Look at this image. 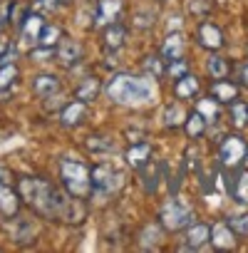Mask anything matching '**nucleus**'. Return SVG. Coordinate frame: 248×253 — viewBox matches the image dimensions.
<instances>
[{
  "mask_svg": "<svg viewBox=\"0 0 248 253\" xmlns=\"http://www.w3.org/2000/svg\"><path fill=\"white\" fill-rule=\"evenodd\" d=\"M18 191H20V199H25V201H28L40 216H45V218H62V216H65V209H67V204H70V196L60 194L50 181L38 179V176H25V179H20Z\"/></svg>",
  "mask_w": 248,
  "mask_h": 253,
  "instance_id": "obj_1",
  "label": "nucleus"
},
{
  "mask_svg": "<svg viewBox=\"0 0 248 253\" xmlns=\"http://www.w3.org/2000/svg\"><path fill=\"white\" fill-rule=\"evenodd\" d=\"M104 92L114 104H124V107H139V104L152 102V97H154V87L147 77H134L127 72L114 75L107 82Z\"/></svg>",
  "mask_w": 248,
  "mask_h": 253,
  "instance_id": "obj_2",
  "label": "nucleus"
},
{
  "mask_svg": "<svg viewBox=\"0 0 248 253\" xmlns=\"http://www.w3.org/2000/svg\"><path fill=\"white\" fill-rule=\"evenodd\" d=\"M60 174H62V184H65V189H67L70 196L84 199V196L89 194V189H92V176H89V169H87L82 162L62 159Z\"/></svg>",
  "mask_w": 248,
  "mask_h": 253,
  "instance_id": "obj_3",
  "label": "nucleus"
},
{
  "mask_svg": "<svg viewBox=\"0 0 248 253\" xmlns=\"http://www.w3.org/2000/svg\"><path fill=\"white\" fill-rule=\"evenodd\" d=\"M246 157H248V147H246V142L241 137H236V134L223 137V142L218 147V159H221L223 169H228V171L231 169H238Z\"/></svg>",
  "mask_w": 248,
  "mask_h": 253,
  "instance_id": "obj_4",
  "label": "nucleus"
},
{
  "mask_svg": "<svg viewBox=\"0 0 248 253\" xmlns=\"http://www.w3.org/2000/svg\"><path fill=\"white\" fill-rule=\"evenodd\" d=\"M159 221L166 231H181V228L191 226L194 211L189 206H181L179 201H169V204H164V209L159 213Z\"/></svg>",
  "mask_w": 248,
  "mask_h": 253,
  "instance_id": "obj_5",
  "label": "nucleus"
},
{
  "mask_svg": "<svg viewBox=\"0 0 248 253\" xmlns=\"http://www.w3.org/2000/svg\"><path fill=\"white\" fill-rule=\"evenodd\" d=\"M89 176H92V189L102 194H112L122 186V174L114 171L109 164H97L94 169H89Z\"/></svg>",
  "mask_w": 248,
  "mask_h": 253,
  "instance_id": "obj_6",
  "label": "nucleus"
},
{
  "mask_svg": "<svg viewBox=\"0 0 248 253\" xmlns=\"http://www.w3.org/2000/svg\"><path fill=\"white\" fill-rule=\"evenodd\" d=\"M55 57H57L60 65L72 67V65H77V62L82 60V45H80L77 40H72V38H62V40L57 42Z\"/></svg>",
  "mask_w": 248,
  "mask_h": 253,
  "instance_id": "obj_7",
  "label": "nucleus"
},
{
  "mask_svg": "<svg viewBox=\"0 0 248 253\" xmlns=\"http://www.w3.org/2000/svg\"><path fill=\"white\" fill-rule=\"evenodd\" d=\"M211 243L218 251H228L236 246V231L228 226V221H216L211 226Z\"/></svg>",
  "mask_w": 248,
  "mask_h": 253,
  "instance_id": "obj_8",
  "label": "nucleus"
},
{
  "mask_svg": "<svg viewBox=\"0 0 248 253\" xmlns=\"http://www.w3.org/2000/svg\"><path fill=\"white\" fill-rule=\"evenodd\" d=\"M84 117H87V102H82V99H75V102L65 104L62 112H60L62 126H70V129L72 126H80L84 122Z\"/></svg>",
  "mask_w": 248,
  "mask_h": 253,
  "instance_id": "obj_9",
  "label": "nucleus"
},
{
  "mask_svg": "<svg viewBox=\"0 0 248 253\" xmlns=\"http://www.w3.org/2000/svg\"><path fill=\"white\" fill-rule=\"evenodd\" d=\"M226 189L238 204H248V171L231 169V176L226 179Z\"/></svg>",
  "mask_w": 248,
  "mask_h": 253,
  "instance_id": "obj_10",
  "label": "nucleus"
},
{
  "mask_svg": "<svg viewBox=\"0 0 248 253\" xmlns=\"http://www.w3.org/2000/svg\"><path fill=\"white\" fill-rule=\"evenodd\" d=\"M199 42H201V47H206V50H221L223 47V33H221V28L218 25H213V23H201L199 25Z\"/></svg>",
  "mask_w": 248,
  "mask_h": 253,
  "instance_id": "obj_11",
  "label": "nucleus"
},
{
  "mask_svg": "<svg viewBox=\"0 0 248 253\" xmlns=\"http://www.w3.org/2000/svg\"><path fill=\"white\" fill-rule=\"evenodd\" d=\"M149 159H152V144H147V142L132 144L127 149V154H124V162H127L129 169H142Z\"/></svg>",
  "mask_w": 248,
  "mask_h": 253,
  "instance_id": "obj_12",
  "label": "nucleus"
},
{
  "mask_svg": "<svg viewBox=\"0 0 248 253\" xmlns=\"http://www.w3.org/2000/svg\"><path fill=\"white\" fill-rule=\"evenodd\" d=\"M208 241H211V228H208L206 223H194V226L186 228L181 251H186V248H201V246L208 243Z\"/></svg>",
  "mask_w": 248,
  "mask_h": 253,
  "instance_id": "obj_13",
  "label": "nucleus"
},
{
  "mask_svg": "<svg viewBox=\"0 0 248 253\" xmlns=\"http://www.w3.org/2000/svg\"><path fill=\"white\" fill-rule=\"evenodd\" d=\"M18 211H20V194L10 189V184L0 181V213L18 216Z\"/></svg>",
  "mask_w": 248,
  "mask_h": 253,
  "instance_id": "obj_14",
  "label": "nucleus"
},
{
  "mask_svg": "<svg viewBox=\"0 0 248 253\" xmlns=\"http://www.w3.org/2000/svg\"><path fill=\"white\" fill-rule=\"evenodd\" d=\"M122 13V0H99L97 5V13H94V25H102V23H114Z\"/></svg>",
  "mask_w": 248,
  "mask_h": 253,
  "instance_id": "obj_15",
  "label": "nucleus"
},
{
  "mask_svg": "<svg viewBox=\"0 0 248 253\" xmlns=\"http://www.w3.org/2000/svg\"><path fill=\"white\" fill-rule=\"evenodd\" d=\"M211 97L218 102V104H231L233 99H238V87L233 84V82H228V80H216L213 84H211Z\"/></svg>",
  "mask_w": 248,
  "mask_h": 253,
  "instance_id": "obj_16",
  "label": "nucleus"
},
{
  "mask_svg": "<svg viewBox=\"0 0 248 253\" xmlns=\"http://www.w3.org/2000/svg\"><path fill=\"white\" fill-rule=\"evenodd\" d=\"M162 57L166 62H174V60H181L184 57V40L179 33H171L164 38V45H162Z\"/></svg>",
  "mask_w": 248,
  "mask_h": 253,
  "instance_id": "obj_17",
  "label": "nucleus"
},
{
  "mask_svg": "<svg viewBox=\"0 0 248 253\" xmlns=\"http://www.w3.org/2000/svg\"><path fill=\"white\" fill-rule=\"evenodd\" d=\"M33 89H35L38 97L50 99V97H55V94L60 92V80H57L55 75H38L35 82H33Z\"/></svg>",
  "mask_w": 248,
  "mask_h": 253,
  "instance_id": "obj_18",
  "label": "nucleus"
},
{
  "mask_svg": "<svg viewBox=\"0 0 248 253\" xmlns=\"http://www.w3.org/2000/svg\"><path fill=\"white\" fill-rule=\"evenodd\" d=\"M199 80L194 77V75H181V77H176V82H174V94L179 97V99H191V97H196L199 94Z\"/></svg>",
  "mask_w": 248,
  "mask_h": 253,
  "instance_id": "obj_19",
  "label": "nucleus"
},
{
  "mask_svg": "<svg viewBox=\"0 0 248 253\" xmlns=\"http://www.w3.org/2000/svg\"><path fill=\"white\" fill-rule=\"evenodd\" d=\"M127 40V28L122 23H109L107 30H104V47L107 50H119Z\"/></svg>",
  "mask_w": 248,
  "mask_h": 253,
  "instance_id": "obj_20",
  "label": "nucleus"
},
{
  "mask_svg": "<svg viewBox=\"0 0 248 253\" xmlns=\"http://www.w3.org/2000/svg\"><path fill=\"white\" fill-rule=\"evenodd\" d=\"M206 119H204V114L201 112H191V114H186V119H184V129H186V134H189V139H199L204 132H206Z\"/></svg>",
  "mask_w": 248,
  "mask_h": 253,
  "instance_id": "obj_21",
  "label": "nucleus"
},
{
  "mask_svg": "<svg viewBox=\"0 0 248 253\" xmlns=\"http://www.w3.org/2000/svg\"><path fill=\"white\" fill-rule=\"evenodd\" d=\"M99 92H102L99 80H97V77H84V82L75 89V97H77V99H82V102H92V99H97V97H99Z\"/></svg>",
  "mask_w": 248,
  "mask_h": 253,
  "instance_id": "obj_22",
  "label": "nucleus"
},
{
  "mask_svg": "<svg viewBox=\"0 0 248 253\" xmlns=\"http://www.w3.org/2000/svg\"><path fill=\"white\" fill-rule=\"evenodd\" d=\"M159 179H162V167H152L149 162L142 167V186L147 194H154L157 186H159Z\"/></svg>",
  "mask_w": 248,
  "mask_h": 253,
  "instance_id": "obj_23",
  "label": "nucleus"
},
{
  "mask_svg": "<svg viewBox=\"0 0 248 253\" xmlns=\"http://www.w3.org/2000/svg\"><path fill=\"white\" fill-rule=\"evenodd\" d=\"M42 15H38V13H30L25 20H23V38L30 42V40H35L38 42V38H40V30H42Z\"/></svg>",
  "mask_w": 248,
  "mask_h": 253,
  "instance_id": "obj_24",
  "label": "nucleus"
},
{
  "mask_svg": "<svg viewBox=\"0 0 248 253\" xmlns=\"http://www.w3.org/2000/svg\"><path fill=\"white\" fill-rule=\"evenodd\" d=\"M144 70H147L149 77L159 80V77H164V72H166V60H164L162 55H149V57H144Z\"/></svg>",
  "mask_w": 248,
  "mask_h": 253,
  "instance_id": "obj_25",
  "label": "nucleus"
},
{
  "mask_svg": "<svg viewBox=\"0 0 248 253\" xmlns=\"http://www.w3.org/2000/svg\"><path fill=\"white\" fill-rule=\"evenodd\" d=\"M231 122L238 126H248V104L241 102V99H233L231 102Z\"/></svg>",
  "mask_w": 248,
  "mask_h": 253,
  "instance_id": "obj_26",
  "label": "nucleus"
},
{
  "mask_svg": "<svg viewBox=\"0 0 248 253\" xmlns=\"http://www.w3.org/2000/svg\"><path fill=\"white\" fill-rule=\"evenodd\" d=\"M60 40H62V30H60L57 25H42L40 38H38L40 45H45V47H55Z\"/></svg>",
  "mask_w": 248,
  "mask_h": 253,
  "instance_id": "obj_27",
  "label": "nucleus"
},
{
  "mask_svg": "<svg viewBox=\"0 0 248 253\" xmlns=\"http://www.w3.org/2000/svg\"><path fill=\"white\" fill-rule=\"evenodd\" d=\"M206 70H208V75H211L213 80H221V77L228 75V60H223V57H218V55H211L208 62H206Z\"/></svg>",
  "mask_w": 248,
  "mask_h": 253,
  "instance_id": "obj_28",
  "label": "nucleus"
},
{
  "mask_svg": "<svg viewBox=\"0 0 248 253\" xmlns=\"http://www.w3.org/2000/svg\"><path fill=\"white\" fill-rule=\"evenodd\" d=\"M196 112H201L206 122H213V119L218 117V102H216L213 97H211V99H208V97H206V99H199V102H196Z\"/></svg>",
  "mask_w": 248,
  "mask_h": 253,
  "instance_id": "obj_29",
  "label": "nucleus"
},
{
  "mask_svg": "<svg viewBox=\"0 0 248 253\" xmlns=\"http://www.w3.org/2000/svg\"><path fill=\"white\" fill-rule=\"evenodd\" d=\"M162 241V231H159V226H147L144 231H142V241H139V246L142 248H157V243Z\"/></svg>",
  "mask_w": 248,
  "mask_h": 253,
  "instance_id": "obj_30",
  "label": "nucleus"
},
{
  "mask_svg": "<svg viewBox=\"0 0 248 253\" xmlns=\"http://www.w3.org/2000/svg\"><path fill=\"white\" fill-rule=\"evenodd\" d=\"M166 119H164V124L166 126H179V124H184V119H186V112L179 107V104H171V107H166V114H164Z\"/></svg>",
  "mask_w": 248,
  "mask_h": 253,
  "instance_id": "obj_31",
  "label": "nucleus"
},
{
  "mask_svg": "<svg viewBox=\"0 0 248 253\" xmlns=\"http://www.w3.org/2000/svg\"><path fill=\"white\" fill-rule=\"evenodd\" d=\"M15 80H18V67H15V62L0 65V89H8Z\"/></svg>",
  "mask_w": 248,
  "mask_h": 253,
  "instance_id": "obj_32",
  "label": "nucleus"
},
{
  "mask_svg": "<svg viewBox=\"0 0 248 253\" xmlns=\"http://www.w3.org/2000/svg\"><path fill=\"white\" fill-rule=\"evenodd\" d=\"M57 5H60V0H33V13L50 15V13L57 10Z\"/></svg>",
  "mask_w": 248,
  "mask_h": 253,
  "instance_id": "obj_33",
  "label": "nucleus"
},
{
  "mask_svg": "<svg viewBox=\"0 0 248 253\" xmlns=\"http://www.w3.org/2000/svg\"><path fill=\"white\" fill-rule=\"evenodd\" d=\"M186 10L191 15H208L211 3H208V0H186Z\"/></svg>",
  "mask_w": 248,
  "mask_h": 253,
  "instance_id": "obj_34",
  "label": "nucleus"
},
{
  "mask_svg": "<svg viewBox=\"0 0 248 253\" xmlns=\"http://www.w3.org/2000/svg\"><path fill=\"white\" fill-rule=\"evenodd\" d=\"M87 149L89 152H107V149H112V139H104V137H89L87 139Z\"/></svg>",
  "mask_w": 248,
  "mask_h": 253,
  "instance_id": "obj_35",
  "label": "nucleus"
},
{
  "mask_svg": "<svg viewBox=\"0 0 248 253\" xmlns=\"http://www.w3.org/2000/svg\"><path fill=\"white\" fill-rule=\"evenodd\" d=\"M228 226H231L236 233H248V213H241V216H228Z\"/></svg>",
  "mask_w": 248,
  "mask_h": 253,
  "instance_id": "obj_36",
  "label": "nucleus"
},
{
  "mask_svg": "<svg viewBox=\"0 0 248 253\" xmlns=\"http://www.w3.org/2000/svg\"><path fill=\"white\" fill-rule=\"evenodd\" d=\"M166 70H169V75L176 80V77H181V75H186L189 72V65H186V60L181 57V60H174V62H166Z\"/></svg>",
  "mask_w": 248,
  "mask_h": 253,
  "instance_id": "obj_37",
  "label": "nucleus"
},
{
  "mask_svg": "<svg viewBox=\"0 0 248 253\" xmlns=\"http://www.w3.org/2000/svg\"><path fill=\"white\" fill-rule=\"evenodd\" d=\"M30 57L38 60V62H45V60L55 57V47H45V45H40L38 50H30Z\"/></svg>",
  "mask_w": 248,
  "mask_h": 253,
  "instance_id": "obj_38",
  "label": "nucleus"
},
{
  "mask_svg": "<svg viewBox=\"0 0 248 253\" xmlns=\"http://www.w3.org/2000/svg\"><path fill=\"white\" fill-rule=\"evenodd\" d=\"M15 57H18V47H15V45H8V47L3 50V55H0V65H10Z\"/></svg>",
  "mask_w": 248,
  "mask_h": 253,
  "instance_id": "obj_39",
  "label": "nucleus"
},
{
  "mask_svg": "<svg viewBox=\"0 0 248 253\" xmlns=\"http://www.w3.org/2000/svg\"><path fill=\"white\" fill-rule=\"evenodd\" d=\"M10 179H13V174H10L8 169H0V181H3V184H10Z\"/></svg>",
  "mask_w": 248,
  "mask_h": 253,
  "instance_id": "obj_40",
  "label": "nucleus"
},
{
  "mask_svg": "<svg viewBox=\"0 0 248 253\" xmlns=\"http://www.w3.org/2000/svg\"><path fill=\"white\" fill-rule=\"evenodd\" d=\"M241 82L248 87V65H243V70H241Z\"/></svg>",
  "mask_w": 248,
  "mask_h": 253,
  "instance_id": "obj_41",
  "label": "nucleus"
},
{
  "mask_svg": "<svg viewBox=\"0 0 248 253\" xmlns=\"http://www.w3.org/2000/svg\"><path fill=\"white\" fill-rule=\"evenodd\" d=\"M60 3H72V0H60Z\"/></svg>",
  "mask_w": 248,
  "mask_h": 253,
  "instance_id": "obj_42",
  "label": "nucleus"
}]
</instances>
